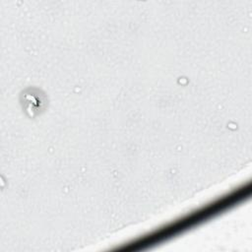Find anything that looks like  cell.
Returning <instances> with one entry per match:
<instances>
[{"mask_svg": "<svg viewBox=\"0 0 252 252\" xmlns=\"http://www.w3.org/2000/svg\"><path fill=\"white\" fill-rule=\"evenodd\" d=\"M24 107L26 111L30 115H35L39 112V110H42L45 106V97L43 94H39L38 92L34 93L33 90H32V93H24Z\"/></svg>", "mask_w": 252, "mask_h": 252, "instance_id": "cell-1", "label": "cell"}]
</instances>
